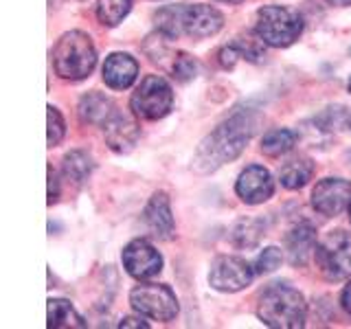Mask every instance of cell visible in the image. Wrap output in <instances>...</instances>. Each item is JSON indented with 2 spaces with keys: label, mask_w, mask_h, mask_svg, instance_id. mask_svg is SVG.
I'll use <instances>...</instances> for the list:
<instances>
[{
  "label": "cell",
  "mask_w": 351,
  "mask_h": 329,
  "mask_svg": "<svg viewBox=\"0 0 351 329\" xmlns=\"http://www.w3.org/2000/svg\"><path fill=\"white\" fill-rule=\"evenodd\" d=\"M156 29L165 38L191 36L195 40L211 38L224 27V16L211 5H169L156 11Z\"/></svg>",
  "instance_id": "obj_2"
},
{
  "label": "cell",
  "mask_w": 351,
  "mask_h": 329,
  "mask_svg": "<svg viewBox=\"0 0 351 329\" xmlns=\"http://www.w3.org/2000/svg\"><path fill=\"white\" fill-rule=\"evenodd\" d=\"M80 119L88 125H106L110 117L117 112L112 99L101 93H88L80 99Z\"/></svg>",
  "instance_id": "obj_17"
},
{
  "label": "cell",
  "mask_w": 351,
  "mask_h": 329,
  "mask_svg": "<svg viewBox=\"0 0 351 329\" xmlns=\"http://www.w3.org/2000/svg\"><path fill=\"white\" fill-rule=\"evenodd\" d=\"M349 219H351V204H349Z\"/></svg>",
  "instance_id": "obj_35"
},
{
  "label": "cell",
  "mask_w": 351,
  "mask_h": 329,
  "mask_svg": "<svg viewBox=\"0 0 351 329\" xmlns=\"http://www.w3.org/2000/svg\"><path fill=\"white\" fill-rule=\"evenodd\" d=\"M224 3H241V0H224Z\"/></svg>",
  "instance_id": "obj_33"
},
{
  "label": "cell",
  "mask_w": 351,
  "mask_h": 329,
  "mask_svg": "<svg viewBox=\"0 0 351 329\" xmlns=\"http://www.w3.org/2000/svg\"><path fill=\"white\" fill-rule=\"evenodd\" d=\"M132 0H97V18L106 27H117L125 20Z\"/></svg>",
  "instance_id": "obj_22"
},
{
  "label": "cell",
  "mask_w": 351,
  "mask_h": 329,
  "mask_svg": "<svg viewBox=\"0 0 351 329\" xmlns=\"http://www.w3.org/2000/svg\"><path fill=\"white\" fill-rule=\"evenodd\" d=\"M119 325H121V327H143V329H147V327H149V323L143 321L141 316H138V318H136V316H125Z\"/></svg>",
  "instance_id": "obj_30"
},
{
  "label": "cell",
  "mask_w": 351,
  "mask_h": 329,
  "mask_svg": "<svg viewBox=\"0 0 351 329\" xmlns=\"http://www.w3.org/2000/svg\"><path fill=\"white\" fill-rule=\"evenodd\" d=\"M316 266L329 281H343L351 277V233L332 230L321 244H316Z\"/></svg>",
  "instance_id": "obj_6"
},
{
  "label": "cell",
  "mask_w": 351,
  "mask_h": 329,
  "mask_svg": "<svg viewBox=\"0 0 351 329\" xmlns=\"http://www.w3.org/2000/svg\"><path fill=\"white\" fill-rule=\"evenodd\" d=\"M263 235V222L255 217L239 219L233 228V241L239 248H255Z\"/></svg>",
  "instance_id": "obj_23"
},
{
  "label": "cell",
  "mask_w": 351,
  "mask_h": 329,
  "mask_svg": "<svg viewBox=\"0 0 351 329\" xmlns=\"http://www.w3.org/2000/svg\"><path fill=\"white\" fill-rule=\"evenodd\" d=\"M53 69L62 80L82 82L95 71L97 51L90 36L84 31H69L53 47Z\"/></svg>",
  "instance_id": "obj_4"
},
{
  "label": "cell",
  "mask_w": 351,
  "mask_h": 329,
  "mask_svg": "<svg viewBox=\"0 0 351 329\" xmlns=\"http://www.w3.org/2000/svg\"><path fill=\"white\" fill-rule=\"evenodd\" d=\"M255 33L268 44V47L285 49V47H292V44L301 38L303 20L292 9L268 5L257 11Z\"/></svg>",
  "instance_id": "obj_5"
},
{
  "label": "cell",
  "mask_w": 351,
  "mask_h": 329,
  "mask_svg": "<svg viewBox=\"0 0 351 329\" xmlns=\"http://www.w3.org/2000/svg\"><path fill=\"white\" fill-rule=\"evenodd\" d=\"M121 261L130 277L134 279H154L162 270V255L147 239H134L121 252Z\"/></svg>",
  "instance_id": "obj_10"
},
{
  "label": "cell",
  "mask_w": 351,
  "mask_h": 329,
  "mask_svg": "<svg viewBox=\"0 0 351 329\" xmlns=\"http://www.w3.org/2000/svg\"><path fill=\"white\" fill-rule=\"evenodd\" d=\"M237 60H241V58H239V51L235 49V44H228V47L219 51V64H222L224 69H233Z\"/></svg>",
  "instance_id": "obj_28"
},
{
  "label": "cell",
  "mask_w": 351,
  "mask_h": 329,
  "mask_svg": "<svg viewBox=\"0 0 351 329\" xmlns=\"http://www.w3.org/2000/svg\"><path fill=\"white\" fill-rule=\"evenodd\" d=\"M104 134H106V143L110 145V149L117 154H128L134 149V145L138 143L141 127L130 114L114 112L104 125Z\"/></svg>",
  "instance_id": "obj_13"
},
{
  "label": "cell",
  "mask_w": 351,
  "mask_h": 329,
  "mask_svg": "<svg viewBox=\"0 0 351 329\" xmlns=\"http://www.w3.org/2000/svg\"><path fill=\"white\" fill-rule=\"evenodd\" d=\"M257 119L252 117L250 110L235 112L224 123H219L211 134H208L193 156V169L200 173H208L219 169L222 164L235 160L241 151L246 149L248 141L255 134Z\"/></svg>",
  "instance_id": "obj_1"
},
{
  "label": "cell",
  "mask_w": 351,
  "mask_h": 329,
  "mask_svg": "<svg viewBox=\"0 0 351 329\" xmlns=\"http://www.w3.org/2000/svg\"><path fill=\"white\" fill-rule=\"evenodd\" d=\"M285 250L292 266H305L310 255L316 250V228L310 222L296 224L285 235Z\"/></svg>",
  "instance_id": "obj_16"
},
{
  "label": "cell",
  "mask_w": 351,
  "mask_h": 329,
  "mask_svg": "<svg viewBox=\"0 0 351 329\" xmlns=\"http://www.w3.org/2000/svg\"><path fill=\"white\" fill-rule=\"evenodd\" d=\"M255 268L246 259L224 255L213 261L211 272H208V283H211L213 290L230 294L248 288L252 279H255Z\"/></svg>",
  "instance_id": "obj_9"
},
{
  "label": "cell",
  "mask_w": 351,
  "mask_h": 329,
  "mask_svg": "<svg viewBox=\"0 0 351 329\" xmlns=\"http://www.w3.org/2000/svg\"><path fill=\"white\" fill-rule=\"evenodd\" d=\"M60 197V178L58 173H55V169L49 164V204H55Z\"/></svg>",
  "instance_id": "obj_29"
},
{
  "label": "cell",
  "mask_w": 351,
  "mask_h": 329,
  "mask_svg": "<svg viewBox=\"0 0 351 329\" xmlns=\"http://www.w3.org/2000/svg\"><path fill=\"white\" fill-rule=\"evenodd\" d=\"M296 145V134L292 130H270L261 138V151L268 156H283Z\"/></svg>",
  "instance_id": "obj_21"
},
{
  "label": "cell",
  "mask_w": 351,
  "mask_h": 329,
  "mask_svg": "<svg viewBox=\"0 0 351 329\" xmlns=\"http://www.w3.org/2000/svg\"><path fill=\"white\" fill-rule=\"evenodd\" d=\"M329 5H336V7H349L351 0H327Z\"/></svg>",
  "instance_id": "obj_32"
},
{
  "label": "cell",
  "mask_w": 351,
  "mask_h": 329,
  "mask_svg": "<svg viewBox=\"0 0 351 329\" xmlns=\"http://www.w3.org/2000/svg\"><path fill=\"white\" fill-rule=\"evenodd\" d=\"M235 49L239 51V58H244L248 62H259L263 58V42L259 36L257 40L250 38V36H241V38H235Z\"/></svg>",
  "instance_id": "obj_25"
},
{
  "label": "cell",
  "mask_w": 351,
  "mask_h": 329,
  "mask_svg": "<svg viewBox=\"0 0 351 329\" xmlns=\"http://www.w3.org/2000/svg\"><path fill=\"white\" fill-rule=\"evenodd\" d=\"M314 175V162L310 158H292L281 167L279 180L285 189H301Z\"/></svg>",
  "instance_id": "obj_18"
},
{
  "label": "cell",
  "mask_w": 351,
  "mask_h": 329,
  "mask_svg": "<svg viewBox=\"0 0 351 329\" xmlns=\"http://www.w3.org/2000/svg\"><path fill=\"white\" fill-rule=\"evenodd\" d=\"M169 73L176 77L178 82H189L197 73V64L193 62L191 55L186 53H173L171 64H169Z\"/></svg>",
  "instance_id": "obj_24"
},
{
  "label": "cell",
  "mask_w": 351,
  "mask_h": 329,
  "mask_svg": "<svg viewBox=\"0 0 351 329\" xmlns=\"http://www.w3.org/2000/svg\"><path fill=\"white\" fill-rule=\"evenodd\" d=\"M340 305H343V310L351 316V281L345 285L343 294H340Z\"/></svg>",
  "instance_id": "obj_31"
},
{
  "label": "cell",
  "mask_w": 351,
  "mask_h": 329,
  "mask_svg": "<svg viewBox=\"0 0 351 329\" xmlns=\"http://www.w3.org/2000/svg\"><path fill=\"white\" fill-rule=\"evenodd\" d=\"M143 222L149 228V233L158 239H171L173 235V213H171V204H169V195L165 191H156L143 211Z\"/></svg>",
  "instance_id": "obj_14"
},
{
  "label": "cell",
  "mask_w": 351,
  "mask_h": 329,
  "mask_svg": "<svg viewBox=\"0 0 351 329\" xmlns=\"http://www.w3.org/2000/svg\"><path fill=\"white\" fill-rule=\"evenodd\" d=\"M257 316L263 325L277 329H299L305 325L307 305L299 290L285 283H272L263 290Z\"/></svg>",
  "instance_id": "obj_3"
},
{
  "label": "cell",
  "mask_w": 351,
  "mask_h": 329,
  "mask_svg": "<svg viewBox=\"0 0 351 329\" xmlns=\"http://www.w3.org/2000/svg\"><path fill=\"white\" fill-rule=\"evenodd\" d=\"M347 88H349V93H351V77H349V84H347Z\"/></svg>",
  "instance_id": "obj_34"
},
{
  "label": "cell",
  "mask_w": 351,
  "mask_h": 329,
  "mask_svg": "<svg viewBox=\"0 0 351 329\" xmlns=\"http://www.w3.org/2000/svg\"><path fill=\"white\" fill-rule=\"evenodd\" d=\"M49 327L62 329V327H86V321L77 314L75 307L64 299H51L49 301Z\"/></svg>",
  "instance_id": "obj_20"
},
{
  "label": "cell",
  "mask_w": 351,
  "mask_h": 329,
  "mask_svg": "<svg viewBox=\"0 0 351 329\" xmlns=\"http://www.w3.org/2000/svg\"><path fill=\"white\" fill-rule=\"evenodd\" d=\"M132 310L154 321L169 323L178 316V299L169 285L160 283H141L130 292Z\"/></svg>",
  "instance_id": "obj_7"
},
{
  "label": "cell",
  "mask_w": 351,
  "mask_h": 329,
  "mask_svg": "<svg viewBox=\"0 0 351 329\" xmlns=\"http://www.w3.org/2000/svg\"><path fill=\"white\" fill-rule=\"evenodd\" d=\"M351 204V182L343 178H325L312 191V206L325 217H336Z\"/></svg>",
  "instance_id": "obj_11"
},
{
  "label": "cell",
  "mask_w": 351,
  "mask_h": 329,
  "mask_svg": "<svg viewBox=\"0 0 351 329\" xmlns=\"http://www.w3.org/2000/svg\"><path fill=\"white\" fill-rule=\"evenodd\" d=\"M235 191L246 204H261L272 197L274 193V180L266 167L261 164H248V167L239 173L235 182Z\"/></svg>",
  "instance_id": "obj_12"
},
{
  "label": "cell",
  "mask_w": 351,
  "mask_h": 329,
  "mask_svg": "<svg viewBox=\"0 0 351 329\" xmlns=\"http://www.w3.org/2000/svg\"><path fill=\"white\" fill-rule=\"evenodd\" d=\"M62 169H64V175L69 180L82 184L90 178V173L95 169V162H93V156L84 149H73L64 156L62 160Z\"/></svg>",
  "instance_id": "obj_19"
},
{
  "label": "cell",
  "mask_w": 351,
  "mask_h": 329,
  "mask_svg": "<svg viewBox=\"0 0 351 329\" xmlns=\"http://www.w3.org/2000/svg\"><path fill=\"white\" fill-rule=\"evenodd\" d=\"M64 134H66V125H64V119L60 114V110L49 106V147L60 145Z\"/></svg>",
  "instance_id": "obj_27"
},
{
  "label": "cell",
  "mask_w": 351,
  "mask_h": 329,
  "mask_svg": "<svg viewBox=\"0 0 351 329\" xmlns=\"http://www.w3.org/2000/svg\"><path fill=\"white\" fill-rule=\"evenodd\" d=\"M281 261H283V255H281V250L277 246L263 248L259 252L257 261H255V272L257 274H270V272H274L281 266Z\"/></svg>",
  "instance_id": "obj_26"
},
{
  "label": "cell",
  "mask_w": 351,
  "mask_h": 329,
  "mask_svg": "<svg viewBox=\"0 0 351 329\" xmlns=\"http://www.w3.org/2000/svg\"><path fill=\"white\" fill-rule=\"evenodd\" d=\"M104 82L112 90H125L138 77V62L130 53H112L104 64Z\"/></svg>",
  "instance_id": "obj_15"
},
{
  "label": "cell",
  "mask_w": 351,
  "mask_h": 329,
  "mask_svg": "<svg viewBox=\"0 0 351 329\" xmlns=\"http://www.w3.org/2000/svg\"><path fill=\"white\" fill-rule=\"evenodd\" d=\"M130 106L134 110V114L141 119L147 121L162 119L171 112L173 90L160 75H147L134 90V95H132Z\"/></svg>",
  "instance_id": "obj_8"
}]
</instances>
